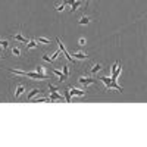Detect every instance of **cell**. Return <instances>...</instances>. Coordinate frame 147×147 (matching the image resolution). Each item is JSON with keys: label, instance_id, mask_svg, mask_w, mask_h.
Returning <instances> with one entry per match:
<instances>
[{"label": "cell", "instance_id": "9c48e42d", "mask_svg": "<svg viewBox=\"0 0 147 147\" xmlns=\"http://www.w3.org/2000/svg\"><path fill=\"white\" fill-rule=\"evenodd\" d=\"M102 69H103V66H102L100 63H93V65H91V68H90V74H93V75H94V74L100 72Z\"/></svg>", "mask_w": 147, "mask_h": 147}, {"label": "cell", "instance_id": "ba28073f", "mask_svg": "<svg viewBox=\"0 0 147 147\" xmlns=\"http://www.w3.org/2000/svg\"><path fill=\"white\" fill-rule=\"evenodd\" d=\"M13 40H16V41H19V43H24V44H28V40L22 35V32H21V31H19V32H16V34L13 35Z\"/></svg>", "mask_w": 147, "mask_h": 147}, {"label": "cell", "instance_id": "d4e9b609", "mask_svg": "<svg viewBox=\"0 0 147 147\" xmlns=\"http://www.w3.org/2000/svg\"><path fill=\"white\" fill-rule=\"evenodd\" d=\"M85 43H87V41H85V38H80L78 40V44L80 46H85Z\"/></svg>", "mask_w": 147, "mask_h": 147}, {"label": "cell", "instance_id": "ac0fdd59", "mask_svg": "<svg viewBox=\"0 0 147 147\" xmlns=\"http://www.w3.org/2000/svg\"><path fill=\"white\" fill-rule=\"evenodd\" d=\"M62 71H63L65 78H68V77H69V66H68V65H63V66H62Z\"/></svg>", "mask_w": 147, "mask_h": 147}, {"label": "cell", "instance_id": "d6986e66", "mask_svg": "<svg viewBox=\"0 0 147 147\" xmlns=\"http://www.w3.org/2000/svg\"><path fill=\"white\" fill-rule=\"evenodd\" d=\"M65 3H62V5H56L55 6V10H57V12H63V9H65Z\"/></svg>", "mask_w": 147, "mask_h": 147}, {"label": "cell", "instance_id": "277c9868", "mask_svg": "<svg viewBox=\"0 0 147 147\" xmlns=\"http://www.w3.org/2000/svg\"><path fill=\"white\" fill-rule=\"evenodd\" d=\"M68 91L71 96H77V97H84L85 96V91L80 90V88H75V87H68Z\"/></svg>", "mask_w": 147, "mask_h": 147}, {"label": "cell", "instance_id": "cb8c5ba5", "mask_svg": "<svg viewBox=\"0 0 147 147\" xmlns=\"http://www.w3.org/2000/svg\"><path fill=\"white\" fill-rule=\"evenodd\" d=\"M49 100H50V99H35L34 102L35 103H43V102H49Z\"/></svg>", "mask_w": 147, "mask_h": 147}, {"label": "cell", "instance_id": "44dd1931", "mask_svg": "<svg viewBox=\"0 0 147 147\" xmlns=\"http://www.w3.org/2000/svg\"><path fill=\"white\" fill-rule=\"evenodd\" d=\"M65 100H66L68 103L71 102V94H69V91H68V88L65 90Z\"/></svg>", "mask_w": 147, "mask_h": 147}, {"label": "cell", "instance_id": "5b68a950", "mask_svg": "<svg viewBox=\"0 0 147 147\" xmlns=\"http://www.w3.org/2000/svg\"><path fill=\"white\" fill-rule=\"evenodd\" d=\"M25 85L24 84H18L16 87H15V99H18V97H21L24 93H25Z\"/></svg>", "mask_w": 147, "mask_h": 147}, {"label": "cell", "instance_id": "7a4b0ae2", "mask_svg": "<svg viewBox=\"0 0 147 147\" xmlns=\"http://www.w3.org/2000/svg\"><path fill=\"white\" fill-rule=\"evenodd\" d=\"M57 44H59V50H60V53H63V56L69 60V62H75V59H74V56H71L69 53H68V50H66V49H65V46H63V43H62V40H60L59 38V37H57Z\"/></svg>", "mask_w": 147, "mask_h": 147}, {"label": "cell", "instance_id": "ffe728a7", "mask_svg": "<svg viewBox=\"0 0 147 147\" xmlns=\"http://www.w3.org/2000/svg\"><path fill=\"white\" fill-rule=\"evenodd\" d=\"M35 71L38 72V74H44V72H46L44 66H41V65H38V66H37V68H35Z\"/></svg>", "mask_w": 147, "mask_h": 147}, {"label": "cell", "instance_id": "603a6c76", "mask_svg": "<svg viewBox=\"0 0 147 147\" xmlns=\"http://www.w3.org/2000/svg\"><path fill=\"white\" fill-rule=\"evenodd\" d=\"M63 3H65L66 6H68V5H69V6H72L74 3H75V0H63Z\"/></svg>", "mask_w": 147, "mask_h": 147}, {"label": "cell", "instance_id": "5bb4252c", "mask_svg": "<svg viewBox=\"0 0 147 147\" xmlns=\"http://www.w3.org/2000/svg\"><path fill=\"white\" fill-rule=\"evenodd\" d=\"M37 43H41V44H52L50 38H46V37H38L37 38Z\"/></svg>", "mask_w": 147, "mask_h": 147}, {"label": "cell", "instance_id": "e0dca14e", "mask_svg": "<svg viewBox=\"0 0 147 147\" xmlns=\"http://www.w3.org/2000/svg\"><path fill=\"white\" fill-rule=\"evenodd\" d=\"M37 47V40H31V41H28V44H27V50H30V49H35Z\"/></svg>", "mask_w": 147, "mask_h": 147}, {"label": "cell", "instance_id": "30bf717a", "mask_svg": "<svg viewBox=\"0 0 147 147\" xmlns=\"http://www.w3.org/2000/svg\"><path fill=\"white\" fill-rule=\"evenodd\" d=\"M40 93H41V90H40V88H32V90L28 93V96H27V100H32V99H34V96L40 94Z\"/></svg>", "mask_w": 147, "mask_h": 147}, {"label": "cell", "instance_id": "484cf974", "mask_svg": "<svg viewBox=\"0 0 147 147\" xmlns=\"http://www.w3.org/2000/svg\"><path fill=\"white\" fill-rule=\"evenodd\" d=\"M90 2H91V0H87V2H85V7L88 6V3H90Z\"/></svg>", "mask_w": 147, "mask_h": 147}, {"label": "cell", "instance_id": "7402d4cb", "mask_svg": "<svg viewBox=\"0 0 147 147\" xmlns=\"http://www.w3.org/2000/svg\"><path fill=\"white\" fill-rule=\"evenodd\" d=\"M118 66H119V62H115V63L112 65V68H110V72H112V74H113V72L116 71V68H118Z\"/></svg>", "mask_w": 147, "mask_h": 147}, {"label": "cell", "instance_id": "4316f807", "mask_svg": "<svg viewBox=\"0 0 147 147\" xmlns=\"http://www.w3.org/2000/svg\"><path fill=\"white\" fill-rule=\"evenodd\" d=\"M0 59H2V56H0Z\"/></svg>", "mask_w": 147, "mask_h": 147}, {"label": "cell", "instance_id": "52a82bcc", "mask_svg": "<svg viewBox=\"0 0 147 147\" xmlns=\"http://www.w3.org/2000/svg\"><path fill=\"white\" fill-rule=\"evenodd\" d=\"M50 102H56V100H63V96L62 94H59L57 91H50Z\"/></svg>", "mask_w": 147, "mask_h": 147}, {"label": "cell", "instance_id": "3957f363", "mask_svg": "<svg viewBox=\"0 0 147 147\" xmlns=\"http://www.w3.org/2000/svg\"><path fill=\"white\" fill-rule=\"evenodd\" d=\"M78 82L81 85H84V87H88V85H94L96 84V80L94 78H88V77H80Z\"/></svg>", "mask_w": 147, "mask_h": 147}, {"label": "cell", "instance_id": "7c38bea8", "mask_svg": "<svg viewBox=\"0 0 147 147\" xmlns=\"http://www.w3.org/2000/svg\"><path fill=\"white\" fill-rule=\"evenodd\" d=\"M88 57L87 53H82V52H78V53H74V59L75 60H85Z\"/></svg>", "mask_w": 147, "mask_h": 147}, {"label": "cell", "instance_id": "4fadbf2b", "mask_svg": "<svg viewBox=\"0 0 147 147\" xmlns=\"http://www.w3.org/2000/svg\"><path fill=\"white\" fill-rule=\"evenodd\" d=\"M52 72L55 74V75H57V80L60 81V82H62V81H65L66 78H65V75H63V74H62V71H59V69H52Z\"/></svg>", "mask_w": 147, "mask_h": 147}, {"label": "cell", "instance_id": "9a60e30c", "mask_svg": "<svg viewBox=\"0 0 147 147\" xmlns=\"http://www.w3.org/2000/svg\"><path fill=\"white\" fill-rule=\"evenodd\" d=\"M81 7V2H78V0H75V3H74L72 6H71V12L74 13V12H77L78 9Z\"/></svg>", "mask_w": 147, "mask_h": 147}, {"label": "cell", "instance_id": "6da1fadb", "mask_svg": "<svg viewBox=\"0 0 147 147\" xmlns=\"http://www.w3.org/2000/svg\"><path fill=\"white\" fill-rule=\"evenodd\" d=\"M103 82H105V85H106V87H107V90H115V91H124V88H122V87H119V85L116 84V81H113L112 78H107V77H102L100 78Z\"/></svg>", "mask_w": 147, "mask_h": 147}, {"label": "cell", "instance_id": "8fae6325", "mask_svg": "<svg viewBox=\"0 0 147 147\" xmlns=\"http://www.w3.org/2000/svg\"><path fill=\"white\" fill-rule=\"evenodd\" d=\"M90 21H91V18H90V16H87V15H82V16L80 18L78 24H80V25H88Z\"/></svg>", "mask_w": 147, "mask_h": 147}, {"label": "cell", "instance_id": "2e32d148", "mask_svg": "<svg viewBox=\"0 0 147 147\" xmlns=\"http://www.w3.org/2000/svg\"><path fill=\"white\" fill-rule=\"evenodd\" d=\"M12 55H13V56H16V57H19V56H21V49H19L18 46L12 47Z\"/></svg>", "mask_w": 147, "mask_h": 147}, {"label": "cell", "instance_id": "8992f818", "mask_svg": "<svg viewBox=\"0 0 147 147\" xmlns=\"http://www.w3.org/2000/svg\"><path fill=\"white\" fill-rule=\"evenodd\" d=\"M59 56H60V50L55 52V53H53L52 56H49V55H44V56H43V59H44V60H47V62H55V60H56V59H57Z\"/></svg>", "mask_w": 147, "mask_h": 147}]
</instances>
